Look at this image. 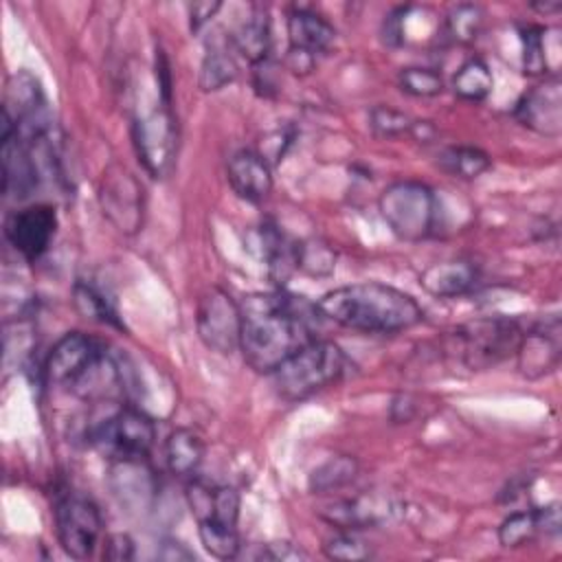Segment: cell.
I'll list each match as a JSON object with an SVG mask.
<instances>
[{"label": "cell", "instance_id": "obj_1", "mask_svg": "<svg viewBox=\"0 0 562 562\" xmlns=\"http://www.w3.org/2000/svg\"><path fill=\"white\" fill-rule=\"evenodd\" d=\"M239 351L259 373H272L299 349L316 340V303L285 290L244 296Z\"/></svg>", "mask_w": 562, "mask_h": 562}, {"label": "cell", "instance_id": "obj_2", "mask_svg": "<svg viewBox=\"0 0 562 562\" xmlns=\"http://www.w3.org/2000/svg\"><path fill=\"white\" fill-rule=\"evenodd\" d=\"M316 307L323 318L364 334H397L424 321V310L408 292L380 281L334 288Z\"/></svg>", "mask_w": 562, "mask_h": 562}, {"label": "cell", "instance_id": "obj_3", "mask_svg": "<svg viewBox=\"0 0 562 562\" xmlns=\"http://www.w3.org/2000/svg\"><path fill=\"white\" fill-rule=\"evenodd\" d=\"M349 369L351 362L336 342L316 338L279 364L270 375L281 400L299 402L340 382Z\"/></svg>", "mask_w": 562, "mask_h": 562}, {"label": "cell", "instance_id": "obj_4", "mask_svg": "<svg viewBox=\"0 0 562 562\" xmlns=\"http://www.w3.org/2000/svg\"><path fill=\"white\" fill-rule=\"evenodd\" d=\"M525 327L514 318L470 321L446 336L448 351L472 371L490 369L516 353Z\"/></svg>", "mask_w": 562, "mask_h": 562}, {"label": "cell", "instance_id": "obj_5", "mask_svg": "<svg viewBox=\"0 0 562 562\" xmlns=\"http://www.w3.org/2000/svg\"><path fill=\"white\" fill-rule=\"evenodd\" d=\"M378 211L391 233L404 241H422L435 233L439 204L435 191L417 180H395L382 189Z\"/></svg>", "mask_w": 562, "mask_h": 562}, {"label": "cell", "instance_id": "obj_6", "mask_svg": "<svg viewBox=\"0 0 562 562\" xmlns=\"http://www.w3.org/2000/svg\"><path fill=\"white\" fill-rule=\"evenodd\" d=\"M90 441L119 459H145L156 441L151 417L134 406H121L92 426Z\"/></svg>", "mask_w": 562, "mask_h": 562}, {"label": "cell", "instance_id": "obj_7", "mask_svg": "<svg viewBox=\"0 0 562 562\" xmlns=\"http://www.w3.org/2000/svg\"><path fill=\"white\" fill-rule=\"evenodd\" d=\"M195 331L206 349L231 356L239 349L241 307L222 288H206L195 305Z\"/></svg>", "mask_w": 562, "mask_h": 562}, {"label": "cell", "instance_id": "obj_8", "mask_svg": "<svg viewBox=\"0 0 562 562\" xmlns=\"http://www.w3.org/2000/svg\"><path fill=\"white\" fill-rule=\"evenodd\" d=\"M55 527L61 549L75 560H86L99 544L103 518L90 498L66 494L55 505Z\"/></svg>", "mask_w": 562, "mask_h": 562}, {"label": "cell", "instance_id": "obj_9", "mask_svg": "<svg viewBox=\"0 0 562 562\" xmlns=\"http://www.w3.org/2000/svg\"><path fill=\"white\" fill-rule=\"evenodd\" d=\"M99 204L103 215L125 235L138 233L145 215V195L136 176L112 162L99 182Z\"/></svg>", "mask_w": 562, "mask_h": 562}, {"label": "cell", "instance_id": "obj_10", "mask_svg": "<svg viewBox=\"0 0 562 562\" xmlns=\"http://www.w3.org/2000/svg\"><path fill=\"white\" fill-rule=\"evenodd\" d=\"M176 119L169 103L160 101L158 108L145 112L134 123V145L145 169L154 178H162L176 158Z\"/></svg>", "mask_w": 562, "mask_h": 562}, {"label": "cell", "instance_id": "obj_11", "mask_svg": "<svg viewBox=\"0 0 562 562\" xmlns=\"http://www.w3.org/2000/svg\"><path fill=\"white\" fill-rule=\"evenodd\" d=\"M57 231V213L50 204H31L13 211L4 222L9 244L26 259L37 261L50 246Z\"/></svg>", "mask_w": 562, "mask_h": 562}, {"label": "cell", "instance_id": "obj_12", "mask_svg": "<svg viewBox=\"0 0 562 562\" xmlns=\"http://www.w3.org/2000/svg\"><path fill=\"white\" fill-rule=\"evenodd\" d=\"M103 347L81 331L64 334L46 356L44 373L50 382L72 389L101 358Z\"/></svg>", "mask_w": 562, "mask_h": 562}, {"label": "cell", "instance_id": "obj_13", "mask_svg": "<svg viewBox=\"0 0 562 562\" xmlns=\"http://www.w3.org/2000/svg\"><path fill=\"white\" fill-rule=\"evenodd\" d=\"M514 116L538 134L558 136L562 130V92L558 77L525 92L516 103Z\"/></svg>", "mask_w": 562, "mask_h": 562}, {"label": "cell", "instance_id": "obj_14", "mask_svg": "<svg viewBox=\"0 0 562 562\" xmlns=\"http://www.w3.org/2000/svg\"><path fill=\"white\" fill-rule=\"evenodd\" d=\"M518 369L527 378H540L560 360V323L553 316L549 323H538L525 329L518 349Z\"/></svg>", "mask_w": 562, "mask_h": 562}, {"label": "cell", "instance_id": "obj_15", "mask_svg": "<svg viewBox=\"0 0 562 562\" xmlns=\"http://www.w3.org/2000/svg\"><path fill=\"white\" fill-rule=\"evenodd\" d=\"M226 178L231 189L246 202L259 204L272 191V169L270 162L252 149L235 151L226 162Z\"/></svg>", "mask_w": 562, "mask_h": 562}, {"label": "cell", "instance_id": "obj_16", "mask_svg": "<svg viewBox=\"0 0 562 562\" xmlns=\"http://www.w3.org/2000/svg\"><path fill=\"white\" fill-rule=\"evenodd\" d=\"M422 288L437 299H454L479 285V268L468 259H443L419 274Z\"/></svg>", "mask_w": 562, "mask_h": 562}, {"label": "cell", "instance_id": "obj_17", "mask_svg": "<svg viewBox=\"0 0 562 562\" xmlns=\"http://www.w3.org/2000/svg\"><path fill=\"white\" fill-rule=\"evenodd\" d=\"M336 40V29L316 11L296 7L288 15V50H296L316 59L327 53Z\"/></svg>", "mask_w": 562, "mask_h": 562}, {"label": "cell", "instance_id": "obj_18", "mask_svg": "<svg viewBox=\"0 0 562 562\" xmlns=\"http://www.w3.org/2000/svg\"><path fill=\"white\" fill-rule=\"evenodd\" d=\"M321 516L338 527V529H364L369 525H378L391 516L389 501H382L378 496H356V498H342L331 503L327 509L321 512Z\"/></svg>", "mask_w": 562, "mask_h": 562}, {"label": "cell", "instance_id": "obj_19", "mask_svg": "<svg viewBox=\"0 0 562 562\" xmlns=\"http://www.w3.org/2000/svg\"><path fill=\"white\" fill-rule=\"evenodd\" d=\"M235 53H239L244 59H248L252 66L270 59V46H272V31H270V18L266 7H252L248 18H244L235 33L228 37Z\"/></svg>", "mask_w": 562, "mask_h": 562}, {"label": "cell", "instance_id": "obj_20", "mask_svg": "<svg viewBox=\"0 0 562 562\" xmlns=\"http://www.w3.org/2000/svg\"><path fill=\"white\" fill-rule=\"evenodd\" d=\"M204 459V441L189 428H176L165 441V461L171 474L193 476Z\"/></svg>", "mask_w": 562, "mask_h": 562}, {"label": "cell", "instance_id": "obj_21", "mask_svg": "<svg viewBox=\"0 0 562 562\" xmlns=\"http://www.w3.org/2000/svg\"><path fill=\"white\" fill-rule=\"evenodd\" d=\"M237 72H239V68L233 57L231 40L209 42L206 53L202 57V66H200V88L204 92L222 90L224 86H228L237 79Z\"/></svg>", "mask_w": 562, "mask_h": 562}, {"label": "cell", "instance_id": "obj_22", "mask_svg": "<svg viewBox=\"0 0 562 562\" xmlns=\"http://www.w3.org/2000/svg\"><path fill=\"white\" fill-rule=\"evenodd\" d=\"M494 88V77L485 59H465L452 77V92L463 101H483Z\"/></svg>", "mask_w": 562, "mask_h": 562}, {"label": "cell", "instance_id": "obj_23", "mask_svg": "<svg viewBox=\"0 0 562 562\" xmlns=\"http://www.w3.org/2000/svg\"><path fill=\"white\" fill-rule=\"evenodd\" d=\"M437 162L443 171H448L450 176L463 178V180L479 178L492 165L490 156L483 149L470 147V145H450V147L441 149L437 156Z\"/></svg>", "mask_w": 562, "mask_h": 562}, {"label": "cell", "instance_id": "obj_24", "mask_svg": "<svg viewBox=\"0 0 562 562\" xmlns=\"http://www.w3.org/2000/svg\"><path fill=\"white\" fill-rule=\"evenodd\" d=\"M358 459L351 454H338L321 463L316 470H312L307 485L314 494H327L334 490H340L349 485L358 476Z\"/></svg>", "mask_w": 562, "mask_h": 562}, {"label": "cell", "instance_id": "obj_25", "mask_svg": "<svg viewBox=\"0 0 562 562\" xmlns=\"http://www.w3.org/2000/svg\"><path fill=\"white\" fill-rule=\"evenodd\" d=\"M72 301L81 316L103 323V325H112L116 329H123L119 312L114 310L112 301L97 285H92L88 281H77L72 288Z\"/></svg>", "mask_w": 562, "mask_h": 562}, {"label": "cell", "instance_id": "obj_26", "mask_svg": "<svg viewBox=\"0 0 562 562\" xmlns=\"http://www.w3.org/2000/svg\"><path fill=\"white\" fill-rule=\"evenodd\" d=\"M485 22V11L479 4L463 2L448 11L446 35L457 44H470L479 37Z\"/></svg>", "mask_w": 562, "mask_h": 562}, {"label": "cell", "instance_id": "obj_27", "mask_svg": "<svg viewBox=\"0 0 562 562\" xmlns=\"http://www.w3.org/2000/svg\"><path fill=\"white\" fill-rule=\"evenodd\" d=\"M336 268V252L323 239L296 241V270L310 277H327Z\"/></svg>", "mask_w": 562, "mask_h": 562}, {"label": "cell", "instance_id": "obj_28", "mask_svg": "<svg viewBox=\"0 0 562 562\" xmlns=\"http://www.w3.org/2000/svg\"><path fill=\"white\" fill-rule=\"evenodd\" d=\"M198 533H200L202 547L217 560H233L239 553L237 527L202 520L198 522Z\"/></svg>", "mask_w": 562, "mask_h": 562}, {"label": "cell", "instance_id": "obj_29", "mask_svg": "<svg viewBox=\"0 0 562 562\" xmlns=\"http://www.w3.org/2000/svg\"><path fill=\"white\" fill-rule=\"evenodd\" d=\"M522 42V70L529 77L544 75L549 70V55H547V29L529 24L520 29Z\"/></svg>", "mask_w": 562, "mask_h": 562}, {"label": "cell", "instance_id": "obj_30", "mask_svg": "<svg viewBox=\"0 0 562 562\" xmlns=\"http://www.w3.org/2000/svg\"><path fill=\"white\" fill-rule=\"evenodd\" d=\"M540 533V527H538V518H536V509L527 512H514L509 514L501 527H498V542L507 549H516V547H522L527 542H531L536 536Z\"/></svg>", "mask_w": 562, "mask_h": 562}, {"label": "cell", "instance_id": "obj_31", "mask_svg": "<svg viewBox=\"0 0 562 562\" xmlns=\"http://www.w3.org/2000/svg\"><path fill=\"white\" fill-rule=\"evenodd\" d=\"M400 90L411 97H437L443 92V77L435 68L408 66L397 75Z\"/></svg>", "mask_w": 562, "mask_h": 562}, {"label": "cell", "instance_id": "obj_32", "mask_svg": "<svg viewBox=\"0 0 562 562\" xmlns=\"http://www.w3.org/2000/svg\"><path fill=\"white\" fill-rule=\"evenodd\" d=\"M323 553L329 560H367L371 558V547L353 531V529H338L329 536L323 544Z\"/></svg>", "mask_w": 562, "mask_h": 562}, {"label": "cell", "instance_id": "obj_33", "mask_svg": "<svg viewBox=\"0 0 562 562\" xmlns=\"http://www.w3.org/2000/svg\"><path fill=\"white\" fill-rule=\"evenodd\" d=\"M369 125H371L373 134H378L382 138H397V136L411 132L413 121L404 112H400L395 108L373 105L369 110Z\"/></svg>", "mask_w": 562, "mask_h": 562}, {"label": "cell", "instance_id": "obj_34", "mask_svg": "<svg viewBox=\"0 0 562 562\" xmlns=\"http://www.w3.org/2000/svg\"><path fill=\"white\" fill-rule=\"evenodd\" d=\"M408 7L393 9L382 24V40L386 46H402L404 44V22H406Z\"/></svg>", "mask_w": 562, "mask_h": 562}, {"label": "cell", "instance_id": "obj_35", "mask_svg": "<svg viewBox=\"0 0 562 562\" xmlns=\"http://www.w3.org/2000/svg\"><path fill=\"white\" fill-rule=\"evenodd\" d=\"M103 558L114 562H127L134 558V542L127 533H112L105 538Z\"/></svg>", "mask_w": 562, "mask_h": 562}, {"label": "cell", "instance_id": "obj_36", "mask_svg": "<svg viewBox=\"0 0 562 562\" xmlns=\"http://www.w3.org/2000/svg\"><path fill=\"white\" fill-rule=\"evenodd\" d=\"M259 558L263 560H305L307 553L299 547V544H292L288 540H277V542H268L261 547L259 551Z\"/></svg>", "mask_w": 562, "mask_h": 562}, {"label": "cell", "instance_id": "obj_37", "mask_svg": "<svg viewBox=\"0 0 562 562\" xmlns=\"http://www.w3.org/2000/svg\"><path fill=\"white\" fill-rule=\"evenodd\" d=\"M220 9H222V2H193V4H187L191 31L198 33L204 24L211 22V18H213Z\"/></svg>", "mask_w": 562, "mask_h": 562}, {"label": "cell", "instance_id": "obj_38", "mask_svg": "<svg viewBox=\"0 0 562 562\" xmlns=\"http://www.w3.org/2000/svg\"><path fill=\"white\" fill-rule=\"evenodd\" d=\"M536 518H538L540 531H544V533H558V531H560L562 518H560V505H558V503L538 507V509H536Z\"/></svg>", "mask_w": 562, "mask_h": 562}, {"label": "cell", "instance_id": "obj_39", "mask_svg": "<svg viewBox=\"0 0 562 562\" xmlns=\"http://www.w3.org/2000/svg\"><path fill=\"white\" fill-rule=\"evenodd\" d=\"M158 558L160 560H169V562H180V560H184V562H189V560H193L195 555L182 544V542H178V540H165L162 544H160V551H158Z\"/></svg>", "mask_w": 562, "mask_h": 562}, {"label": "cell", "instance_id": "obj_40", "mask_svg": "<svg viewBox=\"0 0 562 562\" xmlns=\"http://www.w3.org/2000/svg\"><path fill=\"white\" fill-rule=\"evenodd\" d=\"M531 9L540 13H555L562 9V2H538V4H531Z\"/></svg>", "mask_w": 562, "mask_h": 562}]
</instances>
